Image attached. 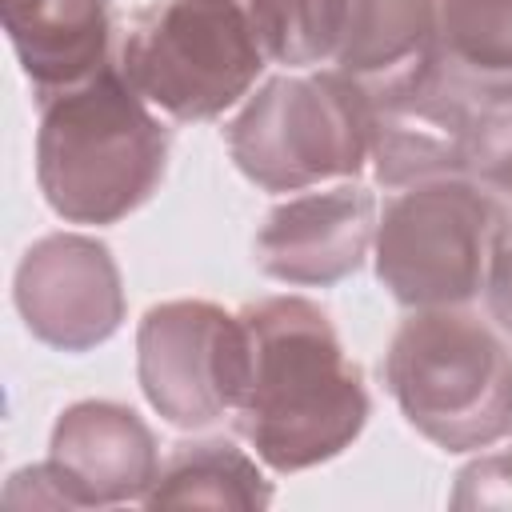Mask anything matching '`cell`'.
Segmentation results:
<instances>
[{
  "label": "cell",
  "instance_id": "9",
  "mask_svg": "<svg viewBox=\"0 0 512 512\" xmlns=\"http://www.w3.org/2000/svg\"><path fill=\"white\" fill-rule=\"evenodd\" d=\"M16 304L40 340L80 352L116 332L120 276L104 244L84 236H48L28 248L16 272Z\"/></svg>",
  "mask_w": 512,
  "mask_h": 512
},
{
  "label": "cell",
  "instance_id": "13",
  "mask_svg": "<svg viewBox=\"0 0 512 512\" xmlns=\"http://www.w3.org/2000/svg\"><path fill=\"white\" fill-rule=\"evenodd\" d=\"M0 8L40 100L84 84L108 64V0H0Z\"/></svg>",
  "mask_w": 512,
  "mask_h": 512
},
{
  "label": "cell",
  "instance_id": "12",
  "mask_svg": "<svg viewBox=\"0 0 512 512\" xmlns=\"http://www.w3.org/2000/svg\"><path fill=\"white\" fill-rule=\"evenodd\" d=\"M328 68L372 100L420 84L436 68V0H336Z\"/></svg>",
  "mask_w": 512,
  "mask_h": 512
},
{
  "label": "cell",
  "instance_id": "16",
  "mask_svg": "<svg viewBox=\"0 0 512 512\" xmlns=\"http://www.w3.org/2000/svg\"><path fill=\"white\" fill-rule=\"evenodd\" d=\"M232 4L248 8V16H252V20H256V28L264 32L268 52H272V60H276V48H280V28H284V4H288V0H232Z\"/></svg>",
  "mask_w": 512,
  "mask_h": 512
},
{
  "label": "cell",
  "instance_id": "5",
  "mask_svg": "<svg viewBox=\"0 0 512 512\" xmlns=\"http://www.w3.org/2000/svg\"><path fill=\"white\" fill-rule=\"evenodd\" d=\"M236 168L268 192L356 176L372 152V96L336 68L276 76L232 120Z\"/></svg>",
  "mask_w": 512,
  "mask_h": 512
},
{
  "label": "cell",
  "instance_id": "2",
  "mask_svg": "<svg viewBox=\"0 0 512 512\" xmlns=\"http://www.w3.org/2000/svg\"><path fill=\"white\" fill-rule=\"evenodd\" d=\"M168 136L120 64L40 100L36 176L72 224H112L144 204L164 172Z\"/></svg>",
  "mask_w": 512,
  "mask_h": 512
},
{
  "label": "cell",
  "instance_id": "1",
  "mask_svg": "<svg viewBox=\"0 0 512 512\" xmlns=\"http://www.w3.org/2000/svg\"><path fill=\"white\" fill-rule=\"evenodd\" d=\"M248 328V384L240 436L276 472L336 456L368 416L360 368L344 356L328 316L304 296H272L240 312Z\"/></svg>",
  "mask_w": 512,
  "mask_h": 512
},
{
  "label": "cell",
  "instance_id": "8",
  "mask_svg": "<svg viewBox=\"0 0 512 512\" xmlns=\"http://www.w3.org/2000/svg\"><path fill=\"white\" fill-rule=\"evenodd\" d=\"M480 96L452 84L444 72H428L420 84L372 100V164L388 188L440 180L468 168L476 132L484 124Z\"/></svg>",
  "mask_w": 512,
  "mask_h": 512
},
{
  "label": "cell",
  "instance_id": "6",
  "mask_svg": "<svg viewBox=\"0 0 512 512\" xmlns=\"http://www.w3.org/2000/svg\"><path fill=\"white\" fill-rule=\"evenodd\" d=\"M508 212L484 184L424 180L392 196L376 232V272L400 304L460 308L488 288Z\"/></svg>",
  "mask_w": 512,
  "mask_h": 512
},
{
  "label": "cell",
  "instance_id": "11",
  "mask_svg": "<svg viewBox=\"0 0 512 512\" xmlns=\"http://www.w3.org/2000/svg\"><path fill=\"white\" fill-rule=\"evenodd\" d=\"M376 196L364 188L304 192L280 204L256 236V260L288 284H332L348 276L372 240Z\"/></svg>",
  "mask_w": 512,
  "mask_h": 512
},
{
  "label": "cell",
  "instance_id": "14",
  "mask_svg": "<svg viewBox=\"0 0 512 512\" xmlns=\"http://www.w3.org/2000/svg\"><path fill=\"white\" fill-rule=\"evenodd\" d=\"M436 72L484 104H508L512 0H436Z\"/></svg>",
  "mask_w": 512,
  "mask_h": 512
},
{
  "label": "cell",
  "instance_id": "10",
  "mask_svg": "<svg viewBox=\"0 0 512 512\" xmlns=\"http://www.w3.org/2000/svg\"><path fill=\"white\" fill-rule=\"evenodd\" d=\"M40 472L52 480L48 504H124L152 492L160 464L152 432L132 408L88 400L60 416Z\"/></svg>",
  "mask_w": 512,
  "mask_h": 512
},
{
  "label": "cell",
  "instance_id": "3",
  "mask_svg": "<svg viewBox=\"0 0 512 512\" xmlns=\"http://www.w3.org/2000/svg\"><path fill=\"white\" fill-rule=\"evenodd\" d=\"M384 372L408 424L448 452L488 448L512 428V352L468 312L420 308Z\"/></svg>",
  "mask_w": 512,
  "mask_h": 512
},
{
  "label": "cell",
  "instance_id": "7",
  "mask_svg": "<svg viewBox=\"0 0 512 512\" xmlns=\"http://www.w3.org/2000/svg\"><path fill=\"white\" fill-rule=\"evenodd\" d=\"M140 384L176 428L236 412L248 384V328L208 300H172L140 324Z\"/></svg>",
  "mask_w": 512,
  "mask_h": 512
},
{
  "label": "cell",
  "instance_id": "15",
  "mask_svg": "<svg viewBox=\"0 0 512 512\" xmlns=\"http://www.w3.org/2000/svg\"><path fill=\"white\" fill-rule=\"evenodd\" d=\"M268 484L260 468L224 440L184 444L160 468L144 504H232V508H260L268 504Z\"/></svg>",
  "mask_w": 512,
  "mask_h": 512
},
{
  "label": "cell",
  "instance_id": "4",
  "mask_svg": "<svg viewBox=\"0 0 512 512\" xmlns=\"http://www.w3.org/2000/svg\"><path fill=\"white\" fill-rule=\"evenodd\" d=\"M272 64L268 40L232 0H160L128 20L120 72L160 112L208 120Z\"/></svg>",
  "mask_w": 512,
  "mask_h": 512
}]
</instances>
